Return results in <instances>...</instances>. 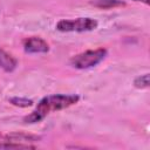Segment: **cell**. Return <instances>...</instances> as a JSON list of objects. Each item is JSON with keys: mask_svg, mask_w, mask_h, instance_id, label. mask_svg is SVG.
<instances>
[{"mask_svg": "<svg viewBox=\"0 0 150 150\" xmlns=\"http://www.w3.org/2000/svg\"><path fill=\"white\" fill-rule=\"evenodd\" d=\"M98 22L91 18H77L70 20H60L56 23V29L60 32H89L96 29Z\"/></svg>", "mask_w": 150, "mask_h": 150, "instance_id": "3", "label": "cell"}, {"mask_svg": "<svg viewBox=\"0 0 150 150\" xmlns=\"http://www.w3.org/2000/svg\"><path fill=\"white\" fill-rule=\"evenodd\" d=\"M18 66V61L14 56H12L9 53L5 52L4 49H0V68L7 73L13 71Z\"/></svg>", "mask_w": 150, "mask_h": 150, "instance_id": "6", "label": "cell"}, {"mask_svg": "<svg viewBox=\"0 0 150 150\" xmlns=\"http://www.w3.org/2000/svg\"><path fill=\"white\" fill-rule=\"evenodd\" d=\"M9 103H12L13 105L20 107V108H26V107L33 105V101L28 100L26 97H12V98H9Z\"/></svg>", "mask_w": 150, "mask_h": 150, "instance_id": "9", "label": "cell"}, {"mask_svg": "<svg viewBox=\"0 0 150 150\" xmlns=\"http://www.w3.org/2000/svg\"><path fill=\"white\" fill-rule=\"evenodd\" d=\"M134 86L138 89H145L149 87V74H143L134 80Z\"/></svg>", "mask_w": 150, "mask_h": 150, "instance_id": "10", "label": "cell"}, {"mask_svg": "<svg viewBox=\"0 0 150 150\" xmlns=\"http://www.w3.org/2000/svg\"><path fill=\"white\" fill-rule=\"evenodd\" d=\"M90 4L97 8H103V9H110L115 7L125 6V2L122 0H93Z\"/></svg>", "mask_w": 150, "mask_h": 150, "instance_id": "7", "label": "cell"}, {"mask_svg": "<svg viewBox=\"0 0 150 150\" xmlns=\"http://www.w3.org/2000/svg\"><path fill=\"white\" fill-rule=\"evenodd\" d=\"M23 49L26 53H29V54L47 53L49 50V46L43 39L39 36H32L23 41Z\"/></svg>", "mask_w": 150, "mask_h": 150, "instance_id": "4", "label": "cell"}, {"mask_svg": "<svg viewBox=\"0 0 150 150\" xmlns=\"http://www.w3.org/2000/svg\"><path fill=\"white\" fill-rule=\"evenodd\" d=\"M35 146L30 144H23V143H14V142H0V149H34Z\"/></svg>", "mask_w": 150, "mask_h": 150, "instance_id": "8", "label": "cell"}, {"mask_svg": "<svg viewBox=\"0 0 150 150\" xmlns=\"http://www.w3.org/2000/svg\"><path fill=\"white\" fill-rule=\"evenodd\" d=\"M107 56V49L97 48L80 53L70 59V64L76 69H88L97 66Z\"/></svg>", "mask_w": 150, "mask_h": 150, "instance_id": "2", "label": "cell"}, {"mask_svg": "<svg viewBox=\"0 0 150 150\" xmlns=\"http://www.w3.org/2000/svg\"><path fill=\"white\" fill-rule=\"evenodd\" d=\"M0 138H2L4 141H8V142H14V143H29V142H36L40 139L39 136L35 135H30V134H22V132H11V134H6V135H0Z\"/></svg>", "mask_w": 150, "mask_h": 150, "instance_id": "5", "label": "cell"}, {"mask_svg": "<svg viewBox=\"0 0 150 150\" xmlns=\"http://www.w3.org/2000/svg\"><path fill=\"white\" fill-rule=\"evenodd\" d=\"M134 1H139V2H143L145 5H149V0H134Z\"/></svg>", "mask_w": 150, "mask_h": 150, "instance_id": "11", "label": "cell"}, {"mask_svg": "<svg viewBox=\"0 0 150 150\" xmlns=\"http://www.w3.org/2000/svg\"><path fill=\"white\" fill-rule=\"evenodd\" d=\"M79 100H80V96L76 94H69V95L56 94V95L46 96L38 103L34 111H32L29 115L23 117V122L38 123V122L42 121L49 112L66 109L75 103H77Z\"/></svg>", "mask_w": 150, "mask_h": 150, "instance_id": "1", "label": "cell"}]
</instances>
